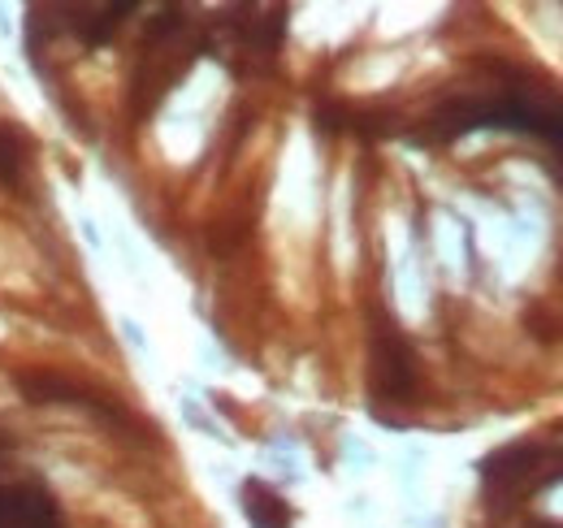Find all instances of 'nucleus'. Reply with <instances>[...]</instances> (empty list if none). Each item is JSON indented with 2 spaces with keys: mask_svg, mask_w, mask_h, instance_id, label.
Here are the masks:
<instances>
[{
  "mask_svg": "<svg viewBox=\"0 0 563 528\" xmlns=\"http://www.w3.org/2000/svg\"><path fill=\"white\" fill-rule=\"evenodd\" d=\"M482 472V485L490 494L494 507H503L507 498H525V494H538V476L547 472V451L538 442H516V447H503L486 460L477 463Z\"/></svg>",
  "mask_w": 563,
  "mask_h": 528,
  "instance_id": "obj_1",
  "label": "nucleus"
},
{
  "mask_svg": "<svg viewBox=\"0 0 563 528\" xmlns=\"http://www.w3.org/2000/svg\"><path fill=\"white\" fill-rule=\"evenodd\" d=\"M0 528H66L44 485H0Z\"/></svg>",
  "mask_w": 563,
  "mask_h": 528,
  "instance_id": "obj_3",
  "label": "nucleus"
},
{
  "mask_svg": "<svg viewBox=\"0 0 563 528\" xmlns=\"http://www.w3.org/2000/svg\"><path fill=\"white\" fill-rule=\"evenodd\" d=\"M417 391V355L408 338L386 317L373 321V395L382 403H408Z\"/></svg>",
  "mask_w": 563,
  "mask_h": 528,
  "instance_id": "obj_2",
  "label": "nucleus"
},
{
  "mask_svg": "<svg viewBox=\"0 0 563 528\" xmlns=\"http://www.w3.org/2000/svg\"><path fill=\"white\" fill-rule=\"evenodd\" d=\"M18 169H22V139L9 127H0V183H13Z\"/></svg>",
  "mask_w": 563,
  "mask_h": 528,
  "instance_id": "obj_6",
  "label": "nucleus"
},
{
  "mask_svg": "<svg viewBox=\"0 0 563 528\" xmlns=\"http://www.w3.org/2000/svg\"><path fill=\"white\" fill-rule=\"evenodd\" d=\"M70 13H78V18H66L70 31L82 44L96 48V44H109V35L122 26L126 13H135V0H126V4H70Z\"/></svg>",
  "mask_w": 563,
  "mask_h": 528,
  "instance_id": "obj_4",
  "label": "nucleus"
},
{
  "mask_svg": "<svg viewBox=\"0 0 563 528\" xmlns=\"http://www.w3.org/2000/svg\"><path fill=\"white\" fill-rule=\"evenodd\" d=\"M243 516L252 520V528H290V503L282 498L274 485L265 481H243Z\"/></svg>",
  "mask_w": 563,
  "mask_h": 528,
  "instance_id": "obj_5",
  "label": "nucleus"
},
{
  "mask_svg": "<svg viewBox=\"0 0 563 528\" xmlns=\"http://www.w3.org/2000/svg\"><path fill=\"white\" fill-rule=\"evenodd\" d=\"M533 528H563V525H533Z\"/></svg>",
  "mask_w": 563,
  "mask_h": 528,
  "instance_id": "obj_7",
  "label": "nucleus"
}]
</instances>
